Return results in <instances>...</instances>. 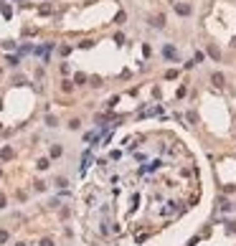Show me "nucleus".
<instances>
[{"instance_id":"nucleus-4","label":"nucleus","mask_w":236,"mask_h":246,"mask_svg":"<svg viewBox=\"0 0 236 246\" xmlns=\"http://www.w3.org/2000/svg\"><path fill=\"white\" fill-rule=\"evenodd\" d=\"M0 208H5V195H0Z\"/></svg>"},{"instance_id":"nucleus-3","label":"nucleus","mask_w":236,"mask_h":246,"mask_svg":"<svg viewBox=\"0 0 236 246\" xmlns=\"http://www.w3.org/2000/svg\"><path fill=\"white\" fill-rule=\"evenodd\" d=\"M41 246H53V241H51V239H43V241H41Z\"/></svg>"},{"instance_id":"nucleus-1","label":"nucleus","mask_w":236,"mask_h":246,"mask_svg":"<svg viewBox=\"0 0 236 246\" xmlns=\"http://www.w3.org/2000/svg\"><path fill=\"white\" fill-rule=\"evenodd\" d=\"M0 155H3V160H8V157H13V150H10V147H5Z\"/></svg>"},{"instance_id":"nucleus-2","label":"nucleus","mask_w":236,"mask_h":246,"mask_svg":"<svg viewBox=\"0 0 236 246\" xmlns=\"http://www.w3.org/2000/svg\"><path fill=\"white\" fill-rule=\"evenodd\" d=\"M5 241H8V234H5V231H0V244H5Z\"/></svg>"}]
</instances>
